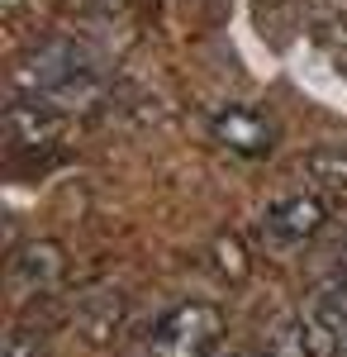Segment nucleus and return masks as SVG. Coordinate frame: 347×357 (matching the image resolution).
<instances>
[{"instance_id":"f257e3e1","label":"nucleus","mask_w":347,"mask_h":357,"mask_svg":"<svg viewBox=\"0 0 347 357\" xmlns=\"http://www.w3.org/2000/svg\"><path fill=\"white\" fill-rule=\"evenodd\" d=\"M15 86L29 100H48L53 110H81L100 96V67L72 38H48L15 67Z\"/></svg>"},{"instance_id":"f03ea898","label":"nucleus","mask_w":347,"mask_h":357,"mask_svg":"<svg viewBox=\"0 0 347 357\" xmlns=\"http://www.w3.org/2000/svg\"><path fill=\"white\" fill-rule=\"evenodd\" d=\"M219 333H224V314L210 301H181L153 324L143 357H210Z\"/></svg>"},{"instance_id":"7ed1b4c3","label":"nucleus","mask_w":347,"mask_h":357,"mask_svg":"<svg viewBox=\"0 0 347 357\" xmlns=\"http://www.w3.org/2000/svg\"><path fill=\"white\" fill-rule=\"evenodd\" d=\"M323 220H328V210H323L319 195H304V191L281 195L257 215V243L271 248V252H295L319 234Z\"/></svg>"},{"instance_id":"20e7f679","label":"nucleus","mask_w":347,"mask_h":357,"mask_svg":"<svg viewBox=\"0 0 347 357\" xmlns=\"http://www.w3.org/2000/svg\"><path fill=\"white\" fill-rule=\"evenodd\" d=\"M300 324L319 357H347V281H323L309 296Z\"/></svg>"},{"instance_id":"39448f33","label":"nucleus","mask_w":347,"mask_h":357,"mask_svg":"<svg viewBox=\"0 0 347 357\" xmlns=\"http://www.w3.org/2000/svg\"><path fill=\"white\" fill-rule=\"evenodd\" d=\"M5 134H10V153L15 158H38L62 138V110L48 100H29L15 96V105L5 110Z\"/></svg>"},{"instance_id":"423d86ee","label":"nucleus","mask_w":347,"mask_h":357,"mask_svg":"<svg viewBox=\"0 0 347 357\" xmlns=\"http://www.w3.org/2000/svg\"><path fill=\"white\" fill-rule=\"evenodd\" d=\"M210 134L214 143H224L238 158H262L276 148V124L252 105H219L210 114Z\"/></svg>"},{"instance_id":"0eeeda50","label":"nucleus","mask_w":347,"mask_h":357,"mask_svg":"<svg viewBox=\"0 0 347 357\" xmlns=\"http://www.w3.org/2000/svg\"><path fill=\"white\" fill-rule=\"evenodd\" d=\"M62 272H67L62 248L53 238H33V243L15 248V257H10V291L20 301H43L48 291H57Z\"/></svg>"},{"instance_id":"6e6552de","label":"nucleus","mask_w":347,"mask_h":357,"mask_svg":"<svg viewBox=\"0 0 347 357\" xmlns=\"http://www.w3.org/2000/svg\"><path fill=\"white\" fill-rule=\"evenodd\" d=\"M124 324V296L109 291V286H95L77 301V329L91 338V343H109Z\"/></svg>"},{"instance_id":"1a4fd4ad","label":"nucleus","mask_w":347,"mask_h":357,"mask_svg":"<svg viewBox=\"0 0 347 357\" xmlns=\"http://www.w3.org/2000/svg\"><path fill=\"white\" fill-rule=\"evenodd\" d=\"M267 357H319V353H314L304 324L295 319V324H286V329H276V338L267 343Z\"/></svg>"},{"instance_id":"9d476101","label":"nucleus","mask_w":347,"mask_h":357,"mask_svg":"<svg viewBox=\"0 0 347 357\" xmlns=\"http://www.w3.org/2000/svg\"><path fill=\"white\" fill-rule=\"evenodd\" d=\"M214 267H219V276H229V281H242L247 276V257H242L238 238H219L214 243Z\"/></svg>"},{"instance_id":"9b49d317","label":"nucleus","mask_w":347,"mask_h":357,"mask_svg":"<svg viewBox=\"0 0 347 357\" xmlns=\"http://www.w3.org/2000/svg\"><path fill=\"white\" fill-rule=\"evenodd\" d=\"M314 172H319L323 181H333V186H347V148H328L314 158Z\"/></svg>"},{"instance_id":"f8f14e48","label":"nucleus","mask_w":347,"mask_h":357,"mask_svg":"<svg viewBox=\"0 0 347 357\" xmlns=\"http://www.w3.org/2000/svg\"><path fill=\"white\" fill-rule=\"evenodd\" d=\"M5 357H48V353H43V338H38V333L15 329L5 338Z\"/></svg>"},{"instance_id":"ddd939ff","label":"nucleus","mask_w":347,"mask_h":357,"mask_svg":"<svg viewBox=\"0 0 347 357\" xmlns=\"http://www.w3.org/2000/svg\"><path fill=\"white\" fill-rule=\"evenodd\" d=\"M338 272H343V281H347V234L338 238Z\"/></svg>"},{"instance_id":"4468645a","label":"nucleus","mask_w":347,"mask_h":357,"mask_svg":"<svg viewBox=\"0 0 347 357\" xmlns=\"http://www.w3.org/2000/svg\"><path fill=\"white\" fill-rule=\"evenodd\" d=\"M95 5H100L105 15H109V10H124V0H95Z\"/></svg>"},{"instance_id":"2eb2a0df","label":"nucleus","mask_w":347,"mask_h":357,"mask_svg":"<svg viewBox=\"0 0 347 357\" xmlns=\"http://www.w3.org/2000/svg\"><path fill=\"white\" fill-rule=\"evenodd\" d=\"M229 357H242V353H229Z\"/></svg>"}]
</instances>
